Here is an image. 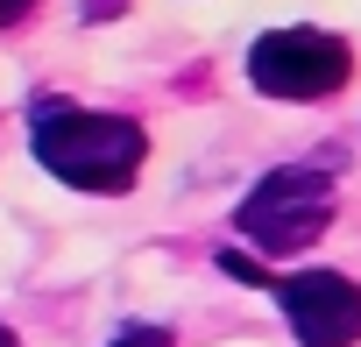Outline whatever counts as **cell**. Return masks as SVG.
Returning a JSON list of instances; mask_svg holds the SVG:
<instances>
[{
    "mask_svg": "<svg viewBox=\"0 0 361 347\" xmlns=\"http://www.w3.org/2000/svg\"><path fill=\"white\" fill-rule=\"evenodd\" d=\"M283 312H290V333L305 347H354L361 340V284L340 276V269H298L276 284Z\"/></svg>",
    "mask_w": 361,
    "mask_h": 347,
    "instance_id": "cell-4",
    "label": "cell"
},
{
    "mask_svg": "<svg viewBox=\"0 0 361 347\" xmlns=\"http://www.w3.org/2000/svg\"><path fill=\"white\" fill-rule=\"evenodd\" d=\"M29 149L50 178H64L78 192H128L149 156V135L128 114H85V106L43 99L29 114Z\"/></svg>",
    "mask_w": 361,
    "mask_h": 347,
    "instance_id": "cell-1",
    "label": "cell"
},
{
    "mask_svg": "<svg viewBox=\"0 0 361 347\" xmlns=\"http://www.w3.org/2000/svg\"><path fill=\"white\" fill-rule=\"evenodd\" d=\"M29 8H36V0H0V22H22Z\"/></svg>",
    "mask_w": 361,
    "mask_h": 347,
    "instance_id": "cell-7",
    "label": "cell"
},
{
    "mask_svg": "<svg viewBox=\"0 0 361 347\" xmlns=\"http://www.w3.org/2000/svg\"><path fill=\"white\" fill-rule=\"evenodd\" d=\"M326 220H333V185L319 178V170H305V163L269 170V178L241 199V213H234V227H241L262 255H298V248H312V241L326 234Z\"/></svg>",
    "mask_w": 361,
    "mask_h": 347,
    "instance_id": "cell-2",
    "label": "cell"
},
{
    "mask_svg": "<svg viewBox=\"0 0 361 347\" xmlns=\"http://www.w3.org/2000/svg\"><path fill=\"white\" fill-rule=\"evenodd\" d=\"M220 269H227V276H241V284H255V291H262V284H276V276H269L255 255H241V248H227V255H220Z\"/></svg>",
    "mask_w": 361,
    "mask_h": 347,
    "instance_id": "cell-5",
    "label": "cell"
},
{
    "mask_svg": "<svg viewBox=\"0 0 361 347\" xmlns=\"http://www.w3.org/2000/svg\"><path fill=\"white\" fill-rule=\"evenodd\" d=\"M114 347H170V333H163V326H121Z\"/></svg>",
    "mask_w": 361,
    "mask_h": 347,
    "instance_id": "cell-6",
    "label": "cell"
},
{
    "mask_svg": "<svg viewBox=\"0 0 361 347\" xmlns=\"http://www.w3.org/2000/svg\"><path fill=\"white\" fill-rule=\"evenodd\" d=\"M354 71V50L326 29H269L248 50V78L269 99H333Z\"/></svg>",
    "mask_w": 361,
    "mask_h": 347,
    "instance_id": "cell-3",
    "label": "cell"
},
{
    "mask_svg": "<svg viewBox=\"0 0 361 347\" xmlns=\"http://www.w3.org/2000/svg\"><path fill=\"white\" fill-rule=\"evenodd\" d=\"M0 347H22V340H15V333H8V326H0Z\"/></svg>",
    "mask_w": 361,
    "mask_h": 347,
    "instance_id": "cell-8",
    "label": "cell"
}]
</instances>
